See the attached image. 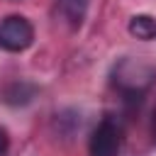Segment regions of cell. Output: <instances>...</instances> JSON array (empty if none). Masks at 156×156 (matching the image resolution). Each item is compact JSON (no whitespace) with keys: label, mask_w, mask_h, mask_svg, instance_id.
Here are the masks:
<instances>
[{"label":"cell","mask_w":156,"mask_h":156,"mask_svg":"<svg viewBox=\"0 0 156 156\" xmlns=\"http://www.w3.org/2000/svg\"><path fill=\"white\" fill-rule=\"evenodd\" d=\"M7 149H10V136H7V132L0 127V156H5Z\"/></svg>","instance_id":"6"},{"label":"cell","mask_w":156,"mask_h":156,"mask_svg":"<svg viewBox=\"0 0 156 156\" xmlns=\"http://www.w3.org/2000/svg\"><path fill=\"white\" fill-rule=\"evenodd\" d=\"M34 44V27L22 15H7L0 20V49L10 54H22Z\"/></svg>","instance_id":"3"},{"label":"cell","mask_w":156,"mask_h":156,"mask_svg":"<svg viewBox=\"0 0 156 156\" xmlns=\"http://www.w3.org/2000/svg\"><path fill=\"white\" fill-rule=\"evenodd\" d=\"M129 34L141 39V41L156 39V20L151 15H134L129 20Z\"/></svg>","instance_id":"4"},{"label":"cell","mask_w":156,"mask_h":156,"mask_svg":"<svg viewBox=\"0 0 156 156\" xmlns=\"http://www.w3.org/2000/svg\"><path fill=\"white\" fill-rule=\"evenodd\" d=\"M154 80H156V68L149 61H144V58L124 56L112 68V85L127 100H134V98L139 100L151 88Z\"/></svg>","instance_id":"1"},{"label":"cell","mask_w":156,"mask_h":156,"mask_svg":"<svg viewBox=\"0 0 156 156\" xmlns=\"http://www.w3.org/2000/svg\"><path fill=\"white\" fill-rule=\"evenodd\" d=\"M58 2H61V10L66 12V17L73 24H80V20L85 15V7H88V0H58Z\"/></svg>","instance_id":"5"},{"label":"cell","mask_w":156,"mask_h":156,"mask_svg":"<svg viewBox=\"0 0 156 156\" xmlns=\"http://www.w3.org/2000/svg\"><path fill=\"white\" fill-rule=\"evenodd\" d=\"M151 134H154V141H156V110H154V122H151Z\"/></svg>","instance_id":"7"},{"label":"cell","mask_w":156,"mask_h":156,"mask_svg":"<svg viewBox=\"0 0 156 156\" xmlns=\"http://www.w3.org/2000/svg\"><path fill=\"white\" fill-rule=\"evenodd\" d=\"M124 146V127L117 117L105 115L90 134V156H119Z\"/></svg>","instance_id":"2"}]
</instances>
